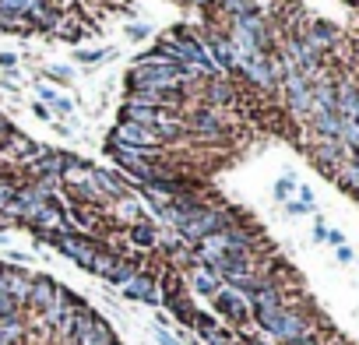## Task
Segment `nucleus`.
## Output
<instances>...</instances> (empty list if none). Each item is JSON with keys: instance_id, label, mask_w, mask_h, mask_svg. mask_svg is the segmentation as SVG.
I'll use <instances>...</instances> for the list:
<instances>
[{"instance_id": "f257e3e1", "label": "nucleus", "mask_w": 359, "mask_h": 345, "mask_svg": "<svg viewBox=\"0 0 359 345\" xmlns=\"http://www.w3.org/2000/svg\"><path fill=\"white\" fill-rule=\"evenodd\" d=\"M50 247H57L64 257H71L78 268H85L88 271V264H92V257H95V250H99V243L102 240H95V236H85V233H57V236H43Z\"/></svg>"}, {"instance_id": "f03ea898", "label": "nucleus", "mask_w": 359, "mask_h": 345, "mask_svg": "<svg viewBox=\"0 0 359 345\" xmlns=\"http://www.w3.org/2000/svg\"><path fill=\"white\" fill-rule=\"evenodd\" d=\"M29 292H32V271L22 268V264H4L0 261V296H8L11 303H18L25 310Z\"/></svg>"}, {"instance_id": "7ed1b4c3", "label": "nucleus", "mask_w": 359, "mask_h": 345, "mask_svg": "<svg viewBox=\"0 0 359 345\" xmlns=\"http://www.w3.org/2000/svg\"><path fill=\"white\" fill-rule=\"evenodd\" d=\"M212 306H215V317L229 320L233 327H247V324H250V303H247L240 292L226 289V285L212 296Z\"/></svg>"}, {"instance_id": "20e7f679", "label": "nucleus", "mask_w": 359, "mask_h": 345, "mask_svg": "<svg viewBox=\"0 0 359 345\" xmlns=\"http://www.w3.org/2000/svg\"><path fill=\"white\" fill-rule=\"evenodd\" d=\"M278 88H282V95H285V106H289L292 113H299V116H310V109H313V95H310V81H306L299 71H289V74L278 81Z\"/></svg>"}, {"instance_id": "39448f33", "label": "nucleus", "mask_w": 359, "mask_h": 345, "mask_svg": "<svg viewBox=\"0 0 359 345\" xmlns=\"http://www.w3.org/2000/svg\"><path fill=\"white\" fill-rule=\"evenodd\" d=\"M113 141L116 144H127V148H162L158 134L151 127H141L134 120H120L116 130H113Z\"/></svg>"}, {"instance_id": "423d86ee", "label": "nucleus", "mask_w": 359, "mask_h": 345, "mask_svg": "<svg viewBox=\"0 0 359 345\" xmlns=\"http://www.w3.org/2000/svg\"><path fill=\"white\" fill-rule=\"evenodd\" d=\"M123 299H134V303H148V306H158L162 303V292H158V278L151 271H137L127 285H123Z\"/></svg>"}, {"instance_id": "0eeeda50", "label": "nucleus", "mask_w": 359, "mask_h": 345, "mask_svg": "<svg viewBox=\"0 0 359 345\" xmlns=\"http://www.w3.org/2000/svg\"><path fill=\"white\" fill-rule=\"evenodd\" d=\"M57 292H60V282H57L53 275H32V292H29L25 310H32V313H46V310L57 303Z\"/></svg>"}, {"instance_id": "6e6552de", "label": "nucleus", "mask_w": 359, "mask_h": 345, "mask_svg": "<svg viewBox=\"0 0 359 345\" xmlns=\"http://www.w3.org/2000/svg\"><path fill=\"white\" fill-rule=\"evenodd\" d=\"M109 208H113V222H120V229H127V226H137V222H148V215H144V205H141L134 194H127V198L113 201Z\"/></svg>"}, {"instance_id": "1a4fd4ad", "label": "nucleus", "mask_w": 359, "mask_h": 345, "mask_svg": "<svg viewBox=\"0 0 359 345\" xmlns=\"http://www.w3.org/2000/svg\"><path fill=\"white\" fill-rule=\"evenodd\" d=\"M137 271H144V257H141L137 250H134V254H123V257L116 261V268L109 271L106 285H120V289H123V285H127V282H130Z\"/></svg>"}, {"instance_id": "9d476101", "label": "nucleus", "mask_w": 359, "mask_h": 345, "mask_svg": "<svg viewBox=\"0 0 359 345\" xmlns=\"http://www.w3.org/2000/svg\"><path fill=\"white\" fill-rule=\"evenodd\" d=\"M127 233V240H130V247L141 254V250H155L158 247V229H155V222L148 219V222H137V226H127L123 229Z\"/></svg>"}, {"instance_id": "9b49d317", "label": "nucleus", "mask_w": 359, "mask_h": 345, "mask_svg": "<svg viewBox=\"0 0 359 345\" xmlns=\"http://www.w3.org/2000/svg\"><path fill=\"white\" fill-rule=\"evenodd\" d=\"M116 341V331H113V324L102 317V313H95V320H92V327L85 331V338H78L74 345H113Z\"/></svg>"}, {"instance_id": "f8f14e48", "label": "nucleus", "mask_w": 359, "mask_h": 345, "mask_svg": "<svg viewBox=\"0 0 359 345\" xmlns=\"http://www.w3.org/2000/svg\"><path fill=\"white\" fill-rule=\"evenodd\" d=\"M187 289H194L198 296H215V292L222 289V282H219V275H212L208 268H191Z\"/></svg>"}, {"instance_id": "ddd939ff", "label": "nucleus", "mask_w": 359, "mask_h": 345, "mask_svg": "<svg viewBox=\"0 0 359 345\" xmlns=\"http://www.w3.org/2000/svg\"><path fill=\"white\" fill-rule=\"evenodd\" d=\"M0 11H15V15H25L32 22V18L53 11V8H50V0H0Z\"/></svg>"}, {"instance_id": "4468645a", "label": "nucleus", "mask_w": 359, "mask_h": 345, "mask_svg": "<svg viewBox=\"0 0 359 345\" xmlns=\"http://www.w3.org/2000/svg\"><path fill=\"white\" fill-rule=\"evenodd\" d=\"M162 306H165V310H169V313H172L180 324H187V327L194 324V310H198V306H194L191 292H187V296H169V299H162Z\"/></svg>"}, {"instance_id": "2eb2a0df", "label": "nucleus", "mask_w": 359, "mask_h": 345, "mask_svg": "<svg viewBox=\"0 0 359 345\" xmlns=\"http://www.w3.org/2000/svg\"><path fill=\"white\" fill-rule=\"evenodd\" d=\"M345 194H352L355 201H359V165L355 162H345V165H338V172H334V177H331Z\"/></svg>"}, {"instance_id": "dca6fc26", "label": "nucleus", "mask_w": 359, "mask_h": 345, "mask_svg": "<svg viewBox=\"0 0 359 345\" xmlns=\"http://www.w3.org/2000/svg\"><path fill=\"white\" fill-rule=\"evenodd\" d=\"M191 327H194V334H198L201 341H208V338L222 327V320H219L215 313H208V310H194V324H191Z\"/></svg>"}, {"instance_id": "f3484780", "label": "nucleus", "mask_w": 359, "mask_h": 345, "mask_svg": "<svg viewBox=\"0 0 359 345\" xmlns=\"http://www.w3.org/2000/svg\"><path fill=\"white\" fill-rule=\"evenodd\" d=\"M39 99H43V106H46L50 113H60V116H71V113H74V102H71V99H64V95H57V92H53V88H46V85L39 88Z\"/></svg>"}, {"instance_id": "a211bd4d", "label": "nucleus", "mask_w": 359, "mask_h": 345, "mask_svg": "<svg viewBox=\"0 0 359 345\" xmlns=\"http://www.w3.org/2000/svg\"><path fill=\"white\" fill-rule=\"evenodd\" d=\"M57 36H64V39H85V29L74 22V18H64V22H57V29H53Z\"/></svg>"}, {"instance_id": "6ab92c4d", "label": "nucleus", "mask_w": 359, "mask_h": 345, "mask_svg": "<svg viewBox=\"0 0 359 345\" xmlns=\"http://www.w3.org/2000/svg\"><path fill=\"white\" fill-rule=\"evenodd\" d=\"M102 57H106V50H81V46L74 50V60H78V64H95V60H102Z\"/></svg>"}, {"instance_id": "aec40b11", "label": "nucleus", "mask_w": 359, "mask_h": 345, "mask_svg": "<svg viewBox=\"0 0 359 345\" xmlns=\"http://www.w3.org/2000/svg\"><path fill=\"white\" fill-rule=\"evenodd\" d=\"M46 78L57 81V85H71V81H74V74H71L67 67H46Z\"/></svg>"}, {"instance_id": "412c9836", "label": "nucleus", "mask_w": 359, "mask_h": 345, "mask_svg": "<svg viewBox=\"0 0 359 345\" xmlns=\"http://www.w3.org/2000/svg\"><path fill=\"white\" fill-rule=\"evenodd\" d=\"M292 191H296V180H292V177H282V180L275 184V198H278V201H289Z\"/></svg>"}, {"instance_id": "4be33fe9", "label": "nucleus", "mask_w": 359, "mask_h": 345, "mask_svg": "<svg viewBox=\"0 0 359 345\" xmlns=\"http://www.w3.org/2000/svg\"><path fill=\"white\" fill-rule=\"evenodd\" d=\"M233 341H236V334H233L229 327H219V331L208 338V345H233Z\"/></svg>"}, {"instance_id": "5701e85b", "label": "nucleus", "mask_w": 359, "mask_h": 345, "mask_svg": "<svg viewBox=\"0 0 359 345\" xmlns=\"http://www.w3.org/2000/svg\"><path fill=\"white\" fill-rule=\"evenodd\" d=\"M155 341H158V345H184L176 334H169L165 327H155Z\"/></svg>"}, {"instance_id": "b1692460", "label": "nucleus", "mask_w": 359, "mask_h": 345, "mask_svg": "<svg viewBox=\"0 0 359 345\" xmlns=\"http://www.w3.org/2000/svg\"><path fill=\"white\" fill-rule=\"evenodd\" d=\"M148 36H151V29H148V25H127V39H134V43H137V39H148Z\"/></svg>"}, {"instance_id": "393cba45", "label": "nucleus", "mask_w": 359, "mask_h": 345, "mask_svg": "<svg viewBox=\"0 0 359 345\" xmlns=\"http://www.w3.org/2000/svg\"><path fill=\"white\" fill-rule=\"evenodd\" d=\"M285 345H324V338H320L317 331H310V334H303V338H296V341H285Z\"/></svg>"}, {"instance_id": "a878e982", "label": "nucleus", "mask_w": 359, "mask_h": 345, "mask_svg": "<svg viewBox=\"0 0 359 345\" xmlns=\"http://www.w3.org/2000/svg\"><path fill=\"white\" fill-rule=\"evenodd\" d=\"M285 212H289V215H310L313 208H306L303 201H285Z\"/></svg>"}, {"instance_id": "bb28decb", "label": "nucleus", "mask_w": 359, "mask_h": 345, "mask_svg": "<svg viewBox=\"0 0 359 345\" xmlns=\"http://www.w3.org/2000/svg\"><path fill=\"white\" fill-rule=\"evenodd\" d=\"M313 240H317V243H327V226H324V219H317V226H313Z\"/></svg>"}, {"instance_id": "cd10ccee", "label": "nucleus", "mask_w": 359, "mask_h": 345, "mask_svg": "<svg viewBox=\"0 0 359 345\" xmlns=\"http://www.w3.org/2000/svg\"><path fill=\"white\" fill-rule=\"evenodd\" d=\"M327 243L331 247H345V233L341 229H327Z\"/></svg>"}, {"instance_id": "c85d7f7f", "label": "nucleus", "mask_w": 359, "mask_h": 345, "mask_svg": "<svg viewBox=\"0 0 359 345\" xmlns=\"http://www.w3.org/2000/svg\"><path fill=\"white\" fill-rule=\"evenodd\" d=\"M334 257H338L341 264H348V261H355V254H352V247H334Z\"/></svg>"}, {"instance_id": "c756f323", "label": "nucleus", "mask_w": 359, "mask_h": 345, "mask_svg": "<svg viewBox=\"0 0 359 345\" xmlns=\"http://www.w3.org/2000/svg\"><path fill=\"white\" fill-rule=\"evenodd\" d=\"M299 201H303L306 208H313V191H310V187H299Z\"/></svg>"}, {"instance_id": "7c9ffc66", "label": "nucleus", "mask_w": 359, "mask_h": 345, "mask_svg": "<svg viewBox=\"0 0 359 345\" xmlns=\"http://www.w3.org/2000/svg\"><path fill=\"white\" fill-rule=\"evenodd\" d=\"M15 64H18V57H15V53H0V67H8V71H11Z\"/></svg>"}, {"instance_id": "2f4dec72", "label": "nucleus", "mask_w": 359, "mask_h": 345, "mask_svg": "<svg viewBox=\"0 0 359 345\" xmlns=\"http://www.w3.org/2000/svg\"><path fill=\"white\" fill-rule=\"evenodd\" d=\"M32 113H36V116H43V120H50V116H53V113H50L43 102H36V106H32Z\"/></svg>"}, {"instance_id": "473e14b6", "label": "nucleus", "mask_w": 359, "mask_h": 345, "mask_svg": "<svg viewBox=\"0 0 359 345\" xmlns=\"http://www.w3.org/2000/svg\"><path fill=\"white\" fill-rule=\"evenodd\" d=\"M53 130H57L60 137H71V127H64V123H53Z\"/></svg>"}, {"instance_id": "72a5a7b5", "label": "nucleus", "mask_w": 359, "mask_h": 345, "mask_svg": "<svg viewBox=\"0 0 359 345\" xmlns=\"http://www.w3.org/2000/svg\"><path fill=\"white\" fill-rule=\"evenodd\" d=\"M187 4H194V8H208V4H215V0H187Z\"/></svg>"}, {"instance_id": "f704fd0d", "label": "nucleus", "mask_w": 359, "mask_h": 345, "mask_svg": "<svg viewBox=\"0 0 359 345\" xmlns=\"http://www.w3.org/2000/svg\"><path fill=\"white\" fill-rule=\"evenodd\" d=\"M0 247H8V236L4 233H0Z\"/></svg>"}, {"instance_id": "c9c22d12", "label": "nucleus", "mask_w": 359, "mask_h": 345, "mask_svg": "<svg viewBox=\"0 0 359 345\" xmlns=\"http://www.w3.org/2000/svg\"><path fill=\"white\" fill-rule=\"evenodd\" d=\"M233 345H243V341H233Z\"/></svg>"}, {"instance_id": "e433bc0d", "label": "nucleus", "mask_w": 359, "mask_h": 345, "mask_svg": "<svg viewBox=\"0 0 359 345\" xmlns=\"http://www.w3.org/2000/svg\"><path fill=\"white\" fill-rule=\"evenodd\" d=\"M355 8H359V0H355Z\"/></svg>"}, {"instance_id": "4c0bfd02", "label": "nucleus", "mask_w": 359, "mask_h": 345, "mask_svg": "<svg viewBox=\"0 0 359 345\" xmlns=\"http://www.w3.org/2000/svg\"><path fill=\"white\" fill-rule=\"evenodd\" d=\"M355 261H359V257H355Z\"/></svg>"}, {"instance_id": "58836bf2", "label": "nucleus", "mask_w": 359, "mask_h": 345, "mask_svg": "<svg viewBox=\"0 0 359 345\" xmlns=\"http://www.w3.org/2000/svg\"><path fill=\"white\" fill-rule=\"evenodd\" d=\"M324 345H327V341H324Z\"/></svg>"}]
</instances>
